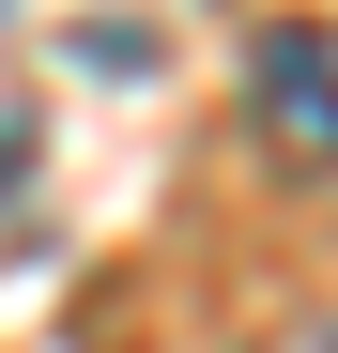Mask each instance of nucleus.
<instances>
[{"instance_id": "nucleus-1", "label": "nucleus", "mask_w": 338, "mask_h": 353, "mask_svg": "<svg viewBox=\"0 0 338 353\" xmlns=\"http://www.w3.org/2000/svg\"><path fill=\"white\" fill-rule=\"evenodd\" d=\"M246 123L277 139V169H338V31L323 16H277L261 46H246Z\"/></svg>"}]
</instances>
